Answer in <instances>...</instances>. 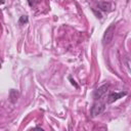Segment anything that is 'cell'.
I'll use <instances>...</instances> for the list:
<instances>
[{"label":"cell","mask_w":131,"mask_h":131,"mask_svg":"<svg viewBox=\"0 0 131 131\" xmlns=\"http://www.w3.org/2000/svg\"><path fill=\"white\" fill-rule=\"evenodd\" d=\"M126 66H127L128 71H130V62H129V57H126Z\"/></svg>","instance_id":"cell-8"},{"label":"cell","mask_w":131,"mask_h":131,"mask_svg":"<svg viewBox=\"0 0 131 131\" xmlns=\"http://www.w3.org/2000/svg\"><path fill=\"white\" fill-rule=\"evenodd\" d=\"M97 7L103 11V12H107L112 9V3L108 2V1H100L97 3Z\"/></svg>","instance_id":"cell-5"},{"label":"cell","mask_w":131,"mask_h":131,"mask_svg":"<svg viewBox=\"0 0 131 131\" xmlns=\"http://www.w3.org/2000/svg\"><path fill=\"white\" fill-rule=\"evenodd\" d=\"M70 80H71V82H72V84H73V85H75V87H76V88H78V87H79V86H78V85L76 84V82H75V81H74V80H73L72 78H70Z\"/></svg>","instance_id":"cell-10"},{"label":"cell","mask_w":131,"mask_h":131,"mask_svg":"<svg viewBox=\"0 0 131 131\" xmlns=\"http://www.w3.org/2000/svg\"><path fill=\"white\" fill-rule=\"evenodd\" d=\"M29 21V17L27 16V15H21L20 17H19V19H18V24L19 25H25V24H27Z\"/></svg>","instance_id":"cell-7"},{"label":"cell","mask_w":131,"mask_h":131,"mask_svg":"<svg viewBox=\"0 0 131 131\" xmlns=\"http://www.w3.org/2000/svg\"><path fill=\"white\" fill-rule=\"evenodd\" d=\"M125 95H127V92L126 91H124V92L123 91H121V92H112L107 96V103H113V102L117 101L118 99L122 98Z\"/></svg>","instance_id":"cell-4"},{"label":"cell","mask_w":131,"mask_h":131,"mask_svg":"<svg viewBox=\"0 0 131 131\" xmlns=\"http://www.w3.org/2000/svg\"><path fill=\"white\" fill-rule=\"evenodd\" d=\"M0 69H1V62H0Z\"/></svg>","instance_id":"cell-12"},{"label":"cell","mask_w":131,"mask_h":131,"mask_svg":"<svg viewBox=\"0 0 131 131\" xmlns=\"http://www.w3.org/2000/svg\"><path fill=\"white\" fill-rule=\"evenodd\" d=\"M104 111H105V104L103 102H100V101L95 102L91 107V116L96 117V116L102 114Z\"/></svg>","instance_id":"cell-2"},{"label":"cell","mask_w":131,"mask_h":131,"mask_svg":"<svg viewBox=\"0 0 131 131\" xmlns=\"http://www.w3.org/2000/svg\"><path fill=\"white\" fill-rule=\"evenodd\" d=\"M108 88H110V84H103V85H101L100 87L96 88V90L94 91V94H93L94 98H95L96 100H97V99H100V98L106 93V91L108 90Z\"/></svg>","instance_id":"cell-3"},{"label":"cell","mask_w":131,"mask_h":131,"mask_svg":"<svg viewBox=\"0 0 131 131\" xmlns=\"http://www.w3.org/2000/svg\"><path fill=\"white\" fill-rule=\"evenodd\" d=\"M4 3V0H0V4H3Z\"/></svg>","instance_id":"cell-11"},{"label":"cell","mask_w":131,"mask_h":131,"mask_svg":"<svg viewBox=\"0 0 131 131\" xmlns=\"http://www.w3.org/2000/svg\"><path fill=\"white\" fill-rule=\"evenodd\" d=\"M28 2H29V4H30V6L36 5V1H35V0H28Z\"/></svg>","instance_id":"cell-9"},{"label":"cell","mask_w":131,"mask_h":131,"mask_svg":"<svg viewBox=\"0 0 131 131\" xmlns=\"http://www.w3.org/2000/svg\"><path fill=\"white\" fill-rule=\"evenodd\" d=\"M115 28H116L115 24H112L106 28V30H105V32L102 36V43L104 45L110 44L112 42V40L114 38V34H115Z\"/></svg>","instance_id":"cell-1"},{"label":"cell","mask_w":131,"mask_h":131,"mask_svg":"<svg viewBox=\"0 0 131 131\" xmlns=\"http://www.w3.org/2000/svg\"><path fill=\"white\" fill-rule=\"evenodd\" d=\"M18 95H19V93H18L17 90L11 89V90L9 91V100H10L12 103L16 102V100H17V98H18Z\"/></svg>","instance_id":"cell-6"}]
</instances>
